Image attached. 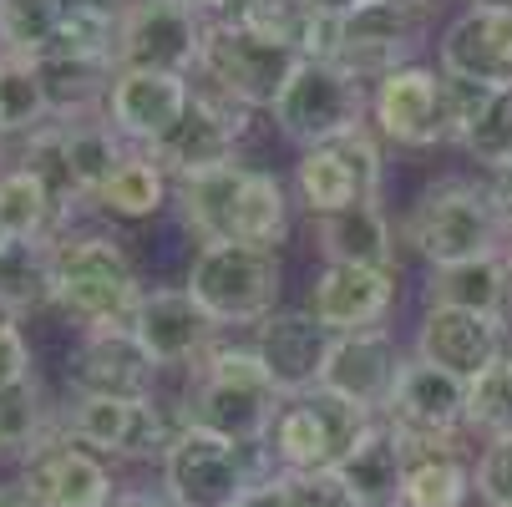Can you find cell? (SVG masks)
<instances>
[{"label": "cell", "mask_w": 512, "mask_h": 507, "mask_svg": "<svg viewBox=\"0 0 512 507\" xmlns=\"http://www.w3.org/2000/svg\"><path fill=\"white\" fill-rule=\"evenodd\" d=\"M381 416L406 442H452L467 426V381L411 355L396 376L391 401L381 406Z\"/></svg>", "instance_id": "cell-14"}, {"label": "cell", "mask_w": 512, "mask_h": 507, "mask_svg": "<svg viewBox=\"0 0 512 507\" xmlns=\"http://www.w3.org/2000/svg\"><path fill=\"white\" fill-rule=\"evenodd\" d=\"M21 381H36V355H31V340L21 335L16 315L0 310V386H21Z\"/></svg>", "instance_id": "cell-43"}, {"label": "cell", "mask_w": 512, "mask_h": 507, "mask_svg": "<svg viewBox=\"0 0 512 507\" xmlns=\"http://www.w3.org/2000/svg\"><path fill=\"white\" fill-rule=\"evenodd\" d=\"M112 507H173L168 492H153V487H127L112 497Z\"/></svg>", "instance_id": "cell-46"}, {"label": "cell", "mask_w": 512, "mask_h": 507, "mask_svg": "<svg viewBox=\"0 0 512 507\" xmlns=\"http://www.w3.org/2000/svg\"><path fill=\"white\" fill-rule=\"evenodd\" d=\"M66 219V203L51 193V183L16 163V168H0V234L6 239H61Z\"/></svg>", "instance_id": "cell-30"}, {"label": "cell", "mask_w": 512, "mask_h": 507, "mask_svg": "<svg viewBox=\"0 0 512 507\" xmlns=\"http://www.w3.org/2000/svg\"><path fill=\"white\" fill-rule=\"evenodd\" d=\"M168 193H173V178L163 173L153 153H127L122 168L97 193V208L112 213V219H153V213H163Z\"/></svg>", "instance_id": "cell-34"}, {"label": "cell", "mask_w": 512, "mask_h": 507, "mask_svg": "<svg viewBox=\"0 0 512 507\" xmlns=\"http://www.w3.org/2000/svg\"><path fill=\"white\" fill-rule=\"evenodd\" d=\"M310 310L330 335L386 325L396 310V269H365V264H325L310 284Z\"/></svg>", "instance_id": "cell-20"}, {"label": "cell", "mask_w": 512, "mask_h": 507, "mask_svg": "<svg viewBox=\"0 0 512 507\" xmlns=\"http://www.w3.org/2000/svg\"><path fill=\"white\" fill-rule=\"evenodd\" d=\"M381 6H391V11H401V16H426L431 0H381Z\"/></svg>", "instance_id": "cell-51"}, {"label": "cell", "mask_w": 512, "mask_h": 507, "mask_svg": "<svg viewBox=\"0 0 512 507\" xmlns=\"http://www.w3.org/2000/svg\"><path fill=\"white\" fill-rule=\"evenodd\" d=\"M487 193H492L497 213H502L507 229H512V163H502V168H492V173H487Z\"/></svg>", "instance_id": "cell-45"}, {"label": "cell", "mask_w": 512, "mask_h": 507, "mask_svg": "<svg viewBox=\"0 0 512 507\" xmlns=\"http://www.w3.org/2000/svg\"><path fill=\"white\" fill-rule=\"evenodd\" d=\"M279 254L264 244H198L188 264V289L193 300L218 320V325H259L264 315L279 310Z\"/></svg>", "instance_id": "cell-4"}, {"label": "cell", "mask_w": 512, "mask_h": 507, "mask_svg": "<svg viewBox=\"0 0 512 507\" xmlns=\"http://www.w3.org/2000/svg\"><path fill=\"white\" fill-rule=\"evenodd\" d=\"M66 11H92V16H117L122 21V11L132 6V0H61Z\"/></svg>", "instance_id": "cell-48"}, {"label": "cell", "mask_w": 512, "mask_h": 507, "mask_svg": "<svg viewBox=\"0 0 512 507\" xmlns=\"http://www.w3.org/2000/svg\"><path fill=\"white\" fill-rule=\"evenodd\" d=\"M234 21H244L249 31L300 51V36L310 26V6H305V0H244V11Z\"/></svg>", "instance_id": "cell-41"}, {"label": "cell", "mask_w": 512, "mask_h": 507, "mask_svg": "<svg viewBox=\"0 0 512 507\" xmlns=\"http://www.w3.org/2000/svg\"><path fill=\"white\" fill-rule=\"evenodd\" d=\"M365 112H371L365 82H355L335 61H315V56H300V66L289 71L279 102L269 107L279 137H289L295 148H315V142H325V137H340V132L360 127Z\"/></svg>", "instance_id": "cell-9"}, {"label": "cell", "mask_w": 512, "mask_h": 507, "mask_svg": "<svg viewBox=\"0 0 512 507\" xmlns=\"http://www.w3.org/2000/svg\"><path fill=\"white\" fill-rule=\"evenodd\" d=\"M376 426L371 406H355L325 386L305 396H284L274 431H269V452L279 457L284 472H305V467H340L350 447Z\"/></svg>", "instance_id": "cell-5"}, {"label": "cell", "mask_w": 512, "mask_h": 507, "mask_svg": "<svg viewBox=\"0 0 512 507\" xmlns=\"http://www.w3.org/2000/svg\"><path fill=\"white\" fill-rule=\"evenodd\" d=\"M512 264V259H507ZM497 320H502V335L512 340V284H507V300H502V310H497Z\"/></svg>", "instance_id": "cell-52"}, {"label": "cell", "mask_w": 512, "mask_h": 507, "mask_svg": "<svg viewBox=\"0 0 512 507\" xmlns=\"http://www.w3.org/2000/svg\"><path fill=\"white\" fill-rule=\"evenodd\" d=\"M41 66V82L51 97V117H82L97 102H107L112 77H117V61L102 56H71V51H46L36 56Z\"/></svg>", "instance_id": "cell-33"}, {"label": "cell", "mask_w": 512, "mask_h": 507, "mask_svg": "<svg viewBox=\"0 0 512 507\" xmlns=\"http://www.w3.org/2000/svg\"><path fill=\"white\" fill-rule=\"evenodd\" d=\"M234 507H289V502H284V487H279V472H274V477H259Z\"/></svg>", "instance_id": "cell-44"}, {"label": "cell", "mask_w": 512, "mask_h": 507, "mask_svg": "<svg viewBox=\"0 0 512 507\" xmlns=\"http://www.w3.org/2000/svg\"><path fill=\"white\" fill-rule=\"evenodd\" d=\"M472 482H477V497L487 507H512V431L487 437V447L472 467Z\"/></svg>", "instance_id": "cell-42"}, {"label": "cell", "mask_w": 512, "mask_h": 507, "mask_svg": "<svg viewBox=\"0 0 512 507\" xmlns=\"http://www.w3.org/2000/svg\"><path fill=\"white\" fill-rule=\"evenodd\" d=\"M447 77L507 87L512 82V0H477L436 41Z\"/></svg>", "instance_id": "cell-16"}, {"label": "cell", "mask_w": 512, "mask_h": 507, "mask_svg": "<svg viewBox=\"0 0 512 507\" xmlns=\"http://www.w3.org/2000/svg\"><path fill=\"white\" fill-rule=\"evenodd\" d=\"M254 447L224 437L203 421H183L163 457V492L173 507H234L254 482Z\"/></svg>", "instance_id": "cell-7"}, {"label": "cell", "mask_w": 512, "mask_h": 507, "mask_svg": "<svg viewBox=\"0 0 512 507\" xmlns=\"http://www.w3.org/2000/svg\"><path fill=\"white\" fill-rule=\"evenodd\" d=\"M218 325L198 300H193V289L178 284V289H148L132 315V335L142 340V350H148L158 366H193V360L218 340Z\"/></svg>", "instance_id": "cell-19"}, {"label": "cell", "mask_w": 512, "mask_h": 507, "mask_svg": "<svg viewBox=\"0 0 512 507\" xmlns=\"http://www.w3.org/2000/svg\"><path fill=\"white\" fill-rule=\"evenodd\" d=\"M41 122H51V97H46L36 56L0 51V127L11 137H26Z\"/></svg>", "instance_id": "cell-35"}, {"label": "cell", "mask_w": 512, "mask_h": 507, "mask_svg": "<svg viewBox=\"0 0 512 507\" xmlns=\"http://www.w3.org/2000/svg\"><path fill=\"white\" fill-rule=\"evenodd\" d=\"M507 350L502 320L497 315H477V310H452V305H426L421 325H416V355L442 366L462 381L482 376L492 360Z\"/></svg>", "instance_id": "cell-23"}, {"label": "cell", "mask_w": 512, "mask_h": 507, "mask_svg": "<svg viewBox=\"0 0 512 507\" xmlns=\"http://www.w3.org/2000/svg\"><path fill=\"white\" fill-rule=\"evenodd\" d=\"M31 497L41 507H112V472L97 452H87L82 442H71L66 431L61 437H46L31 457H26V477Z\"/></svg>", "instance_id": "cell-22"}, {"label": "cell", "mask_w": 512, "mask_h": 507, "mask_svg": "<svg viewBox=\"0 0 512 507\" xmlns=\"http://www.w3.org/2000/svg\"><path fill=\"white\" fill-rule=\"evenodd\" d=\"M401 345L386 325H371V330H350V335H335L330 350H325V371H320V386L355 401V406H371L381 416V406L391 401L396 391V376H401Z\"/></svg>", "instance_id": "cell-18"}, {"label": "cell", "mask_w": 512, "mask_h": 507, "mask_svg": "<svg viewBox=\"0 0 512 507\" xmlns=\"http://www.w3.org/2000/svg\"><path fill=\"white\" fill-rule=\"evenodd\" d=\"M507 259H512V239H507Z\"/></svg>", "instance_id": "cell-54"}, {"label": "cell", "mask_w": 512, "mask_h": 507, "mask_svg": "<svg viewBox=\"0 0 512 507\" xmlns=\"http://www.w3.org/2000/svg\"><path fill=\"white\" fill-rule=\"evenodd\" d=\"M467 426L487 437L512 431V350H502L482 376L467 381Z\"/></svg>", "instance_id": "cell-39"}, {"label": "cell", "mask_w": 512, "mask_h": 507, "mask_svg": "<svg viewBox=\"0 0 512 507\" xmlns=\"http://www.w3.org/2000/svg\"><path fill=\"white\" fill-rule=\"evenodd\" d=\"M203 21H234L244 11V0H193Z\"/></svg>", "instance_id": "cell-49"}, {"label": "cell", "mask_w": 512, "mask_h": 507, "mask_svg": "<svg viewBox=\"0 0 512 507\" xmlns=\"http://www.w3.org/2000/svg\"><path fill=\"white\" fill-rule=\"evenodd\" d=\"M279 487L289 507H360L340 477V467H305V472H284L279 467Z\"/></svg>", "instance_id": "cell-40"}, {"label": "cell", "mask_w": 512, "mask_h": 507, "mask_svg": "<svg viewBox=\"0 0 512 507\" xmlns=\"http://www.w3.org/2000/svg\"><path fill=\"white\" fill-rule=\"evenodd\" d=\"M46 401L36 391V381H21V386H0V457H31L41 442H46Z\"/></svg>", "instance_id": "cell-38"}, {"label": "cell", "mask_w": 512, "mask_h": 507, "mask_svg": "<svg viewBox=\"0 0 512 507\" xmlns=\"http://www.w3.org/2000/svg\"><path fill=\"white\" fill-rule=\"evenodd\" d=\"M452 92H457V148L487 173L512 163V82L482 87L452 77Z\"/></svg>", "instance_id": "cell-27"}, {"label": "cell", "mask_w": 512, "mask_h": 507, "mask_svg": "<svg viewBox=\"0 0 512 507\" xmlns=\"http://www.w3.org/2000/svg\"><path fill=\"white\" fill-rule=\"evenodd\" d=\"M416 51V16H401L381 0H371L365 11L340 21V46H335V66L350 71L355 82H381L396 66H411Z\"/></svg>", "instance_id": "cell-24"}, {"label": "cell", "mask_w": 512, "mask_h": 507, "mask_svg": "<svg viewBox=\"0 0 512 507\" xmlns=\"http://www.w3.org/2000/svg\"><path fill=\"white\" fill-rule=\"evenodd\" d=\"M0 507H41L26 482H0Z\"/></svg>", "instance_id": "cell-50"}, {"label": "cell", "mask_w": 512, "mask_h": 507, "mask_svg": "<svg viewBox=\"0 0 512 507\" xmlns=\"http://www.w3.org/2000/svg\"><path fill=\"white\" fill-rule=\"evenodd\" d=\"M502 229L507 219L497 213L487 183H467V178H442L416 193L406 224H401V244H411L431 269L436 264H462V259H482V254H502Z\"/></svg>", "instance_id": "cell-3"}, {"label": "cell", "mask_w": 512, "mask_h": 507, "mask_svg": "<svg viewBox=\"0 0 512 507\" xmlns=\"http://www.w3.org/2000/svg\"><path fill=\"white\" fill-rule=\"evenodd\" d=\"M6 137H11V132H6V127H0V158H6Z\"/></svg>", "instance_id": "cell-53"}, {"label": "cell", "mask_w": 512, "mask_h": 507, "mask_svg": "<svg viewBox=\"0 0 512 507\" xmlns=\"http://www.w3.org/2000/svg\"><path fill=\"white\" fill-rule=\"evenodd\" d=\"M406 457H411L406 437L386 416H376V426L365 431V437L350 447V457L340 462V477H345V487L360 507H401Z\"/></svg>", "instance_id": "cell-26"}, {"label": "cell", "mask_w": 512, "mask_h": 507, "mask_svg": "<svg viewBox=\"0 0 512 507\" xmlns=\"http://www.w3.org/2000/svg\"><path fill=\"white\" fill-rule=\"evenodd\" d=\"M371 122L401 148H442L457 142V92L447 71L396 66L371 87Z\"/></svg>", "instance_id": "cell-10"}, {"label": "cell", "mask_w": 512, "mask_h": 507, "mask_svg": "<svg viewBox=\"0 0 512 507\" xmlns=\"http://www.w3.org/2000/svg\"><path fill=\"white\" fill-rule=\"evenodd\" d=\"M158 360L142 350L132 330H82V345L71 350L66 386L71 396H153Z\"/></svg>", "instance_id": "cell-17"}, {"label": "cell", "mask_w": 512, "mask_h": 507, "mask_svg": "<svg viewBox=\"0 0 512 507\" xmlns=\"http://www.w3.org/2000/svg\"><path fill=\"white\" fill-rule=\"evenodd\" d=\"M208 21L193 0H132L117 21V71H198Z\"/></svg>", "instance_id": "cell-12"}, {"label": "cell", "mask_w": 512, "mask_h": 507, "mask_svg": "<svg viewBox=\"0 0 512 507\" xmlns=\"http://www.w3.org/2000/svg\"><path fill=\"white\" fill-rule=\"evenodd\" d=\"M0 244H6V234H0Z\"/></svg>", "instance_id": "cell-55"}, {"label": "cell", "mask_w": 512, "mask_h": 507, "mask_svg": "<svg viewBox=\"0 0 512 507\" xmlns=\"http://www.w3.org/2000/svg\"><path fill=\"white\" fill-rule=\"evenodd\" d=\"M289 234V193L274 173H259L249 168L244 178V193H239V244H264V249H279V239Z\"/></svg>", "instance_id": "cell-36"}, {"label": "cell", "mask_w": 512, "mask_h": 507, "mask_svg": "<svg viewBox=\"0 0 512 507\" xmlns=\"http://www.w3.org/2000/svg\"><path fill=\"white\" fill-rule=\"evenodd\" d=\"M193 391H188V421H203L244 447H264L274 416L284 406V391L264 371L254 345H208L193 360Z\"/></svg>", "instance_id": "cell-2"}, {"label": "cell", "mask_w": 512, "mask_h": 507, "mask_svg": "<svg viewBox=\"0 0 512 507\" xmlns=\"http://www.w3.org/2000/svg\"><path fill=\"white\" fill-rule=\"evenodd\" d=\"M56 264V310L77 330H132L142 305V279L112 234H61L51 239Z\"/></svg>", "instance_id": "cell-1"}, {"label": "cell", "mask_w": 512, "mask_h": 507, "mask_svg": "<svg viewBox=\"0 0 512 507\" xmlns=\"http://www.w3.org/2000/svg\"><path fill=\"white\" fill-rule=\"evenodd\" d=\"M188 102H193V82L178 77V71H117L112 92L102 102V117L127 142H137L142 153H153L158 142L183 122Z\"/></svg>", "instance_id": "cell-15"}, {"label": "cell", "mask_w": 512, "mask_h": 507, "mask_svg": "<svg viewBox=\"0 0 512 507\" xmlns=\"http://www.w3.org/2000/svg\"><path fill=\"white\" fill-rule=\"evenodd\" d=\"M315 249L325 264H365V269H396V229L381 198H360L340 213L315 219Z\"/></svg>", "instance_id": "cell-25"}, {"label": "cell", "mask_w": 512, "mask_h": 507, "mask_svg": "<svg viewBox=\"0 0 512 507\" xmlns=\"http://www.w3.org/2000/svg\"><path fill=\"white\" fill-rule=\"evenodd\" d=\"M56 305V264L51 239H6L0 244V310L36 315Z\"/></svg>", "instance_id": "cell-32"}, {"label": "cell", "mask_w": 512, "mask_h": 507, "mask_svg": "<svg viewBox=\"0 0 512 507\" xmlns=\"http://www.w3.org/2000/svg\"><path fill=\"white\" fill-rule=\"evenodd\" d=\"M249 168L234 158L224 168H208L198 178H178L173 198L183 213V229L198 234V244H229L239 234V193H244Z\"/></svg>", "instance_id": "cell-28"}, {"label": "cell", "mask_w": 512, "mask_h": 507, "mask_svg": "<svg viewBox=\"0 0 512 507\" xmlns=\"http://www.w3.org/2000/svg\"><path fill=\"white\" fill-rule=\"evenodd\" d=\"M330 330L315 320V310H274L254 325V350L264 360V371L274 376V386L284 396H305L320 386L325 371V350H330Z\"/></svg>", "instance_id": "cell-21"}, {"label": "cell", "mask_w": 512, "mask_h": 507, "mask_svg": "<svg viewBox=\"0 0 512 507\" xmlns=\"http://www.w3.org/2000/svg\"><path fill=\"white\" fill-rule=\"evenodd\" d=\"M305 6H310L315 16H335V21H345V16L365 11V6H371V0H305Z\"/></svg>", "instance_id": "cell-47"}, {"label": "cell", "mask_w": 512, "mask_h": 507, "mask_svg": "<svg viewBox=\"0 0 512 507\" xmlns=\"http://www.w3.org/2000/svg\"><path fill=\"white\" fill-rule=\"evenodd\" d=\"M183 421L188 416H173L158 396H71L61 411V431L71 442L127 462H163Z\"/></svg>", "instance_id": "cell-6"}, {"label": "cell", "mask_w": 512, "mask_h": 507, "mask_svg": "<svg viewBox=\"0 0 512 507\" xmlns=\"http://www.w3.org/2000/svg\"><path fill=\"white\" fill-rule=\"evenodd\" d=\"M295 193L310 208V219L340 213L360 198H381V148H376L371 127L360 122L340 137L315 142V148H300Z\"/></svg>", "instance_id": "cell-11"}, {"label": "cell", "mask_w": 512, "mask_h": 507, "mask_svg": "<svg viewBox=\"0 0 512 507\" xmlns=\"http://www.w3.org/2000/svg\"><path fill=\"white\" fill-rule=\"evenodd\" d=\"M300 66V51L284 46V41H269L259 31H249L244 21H208L203 31V51H198V77L224 92L244 107H274L289 71Z\"/></svg>", "instance_id": "cell-8"}, {"label": "cell", "mask_w": 512, "mask_h": 507, "mask_svg": "<svg viewBox=\"0 0 512 507\" xmlns=\"http://www.w3.org/2000/svg\"><path fill=\"white\" fill-rule=\"evenodd\" d=\"M512 284V264L507 254H482V259H462V264H436L426 279V305H452V310H477V315H497Z\"/></svg>", "instance_id": "cell-31"}, {"label": "cell", "mask_w": 512, "mask_h": 507, "mask_svg": "<svg viewBox=\"0 0 512 507\" xmlns=\"http://www.w3.org/2000/svg\"><path fill=\"white\" fill-rule=\"evenodd\" d=\"M254 107L224 97V92H213V87H193V102L183 112V122L153 148V158L163 163V173L178 183V178H198L208 168H224L234 163L239 153V137L249 132V117Z\"/></svg>", "instance_id": "cell-13"}, {"label": "cell", "mask_w": 512, "mask_h": 507, "mask_svg": "<svg viewBox=\"0 0 512 507\" xmlns=\"http://www.w3.org/2000/svg\"><path fill=\"white\" fill-rule=\"evenodd\" d=\"M406 487H401V507H467V497L477 492L467 457L452 442H406Z\"/></svg>", "instance_id": "cell-29"}, {"label": "cell", "mask_w": 512, "mask_h": 507, "mask_svg": "<svg viewBox=\"0 0 512 507\" xmlns=\"http://www.w3.org/2000/svg\"><path fill=\"white\" fill-rule=\"evenodd\" d=\"M66 6L61 0H0V51L46 56L61 36Z\"/></svg>", "instance_id": "cell-37"}]
</instances>
